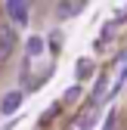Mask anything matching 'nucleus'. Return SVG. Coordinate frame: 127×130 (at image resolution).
<instances>
[{
    "mask_svg": "<svg viewBox=\"0 0 127 130\" xmlns=\"http://www.w3.org/2000/svg\"><path fill=\"white\" fill-rule=\"evenodd\" d=\"M25 53H28V59H37L43 53V37H28L25 40Z\"/></svg>",
    "mask_w": 127,
    "mask_h": 130,
    "instance_id": "20e7f679",
    "label": "nucleus"
},
{
    "mask_svg": "<svg viewBox=\"0 0 127 130\" xmlns=\"http://www.w3.org/2000/svg\"><path fill=\"white\" fill-rule=\"evenodd\" d=\"M77 96H81V84H74V87H68V90H65V96H62V99H65V102H74Z\"/></svg>",
    "mask_w": 127,
    "mask_h": 130,
    "instance_id": "0eeeda50",
    "label": "nucleus"
},
{
    "mask_svg": "<svg viewBox=\"0 0 127 130\" xmlns=\"http://www.w3.org/2000/svg\"><path fill=\"white\" fill-rule=\"evenodd\" d=\"M19 105H22V93L19 90H9L3 96V102H0V111H3V115H12V111H19Z\"/></svg>",
    "mask_w": 127,
    "mask_h": 130,
    "instance_id": "7ed1b4c3",
    "label": "nucleus"
},
{
    "mask_svg": "<svg viewBox=\"0 0 127 130\" xmlns=\"http://www.w3.org/2000/svg\"><path fill=\"white\" fill-rule=\"evenodd\" d=\"M93 74V62L90 59H81V62H77V80H87Z\"/></svg>",
    "mask_w": 127,
    "mask_h": 130,
    "instance_id": "423d86ee",
    "label": "nucleus"
},
{
    "mask_svg": "<svg viewBox=\"0 0 127 130\" xmlns=\"http://www.w3.org/2000/svg\"><path fill=\"white\" fill-rule=\"evenodd\" d=\"M15 43H19V37H15V31H12L9 25H0V65H3V62H6V59L12 56Z\"/></svg>",
    "mask_w": 127,
    "mask_h": 130,
    "instance_id": "f257e3e1",
    "label": "nucleus"
},
{
    "mask_svg": "<svg viewBox=\"0 0 127 130\" xmlns=\"http://www.w3.org/2000/svg\"><path fill=\"white\" fill-rule=\"evenodd\" d=\"M50 46H53V50H59V46H62V34H59V31H53V34H50Z\"/></svg>",
    "mask_w": 127,
    "mask_h": 130,
    "instance_id": "1a4fd4ad",
    "label": "nucleus"
},
{
    "mask_svg": "<svg viewBox=\"0 0 127 130\" xmlns=\"http://www.w3.org/2000/svg\"><path fill=\"white\" fill-rule=\"evenodd\" d=\"M74 9H77V6L71 3V0H59V3H56V19H68Z\"/></svg>",
    "mask_w": 127,
    "mask_h": 130,
    "instance_id": "39448f33",
    "label": "nucleus"
},
{
    "mask_svg": "<svg viewBox=\"0 0 127 130\" xmlns=\"http://www.w3.org/2000/svg\"><path fill=\"white\" fill-rule=\"evenodd\" d=\"M6 15L12 22L25 25L28 22V3H25V0H6Z\"/></svg>",
    "mask_w": 127,
    "mask_h": 130,
    "instance_id": "f03ea898",
    "label": "nucleus"
},
{
    "mask_svg": "<svg viewBox=\"0 0 127 130\" xmlns=\"http://www.w3.org/2000/svg\"><path fill=\"white\" fill-rule=\"evenodd\" d=\"M105 87H108V77H99V80H96V90H93V96H96V99H102Z\"/></svg>",
    "mask_w": 127,
    "mask_h": 130,
    "instance_id": "6e6552de",
    "label": "nucleus"
}]
</instances>
